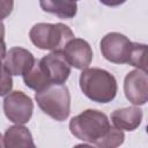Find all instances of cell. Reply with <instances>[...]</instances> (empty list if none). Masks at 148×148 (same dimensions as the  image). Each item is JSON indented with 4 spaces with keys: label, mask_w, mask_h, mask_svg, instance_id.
Returning a JSON list of instances; mask_svg holds the SVG:
<instances>
[{
    "label": "cell",
    "mask_w": 148,
    "mask_h": 148,
    "mask_svg": "<svg viewBox=\"0 0 148 148\" xmlns=\"http://www.w3.org/2000/svg\"><path fill=\"white\" fill-rule=\"evenodd\" d=\"M80 88L89 99L103 104L113 101L118 91L116 77L108 71L98 67H88L81 72Z\"/></svg>",
    "instance_id": "cell-1"
},
{
    "label": "cell",
    "mask_w": 148,
    "mask_h": 148,
    "mask_svg": "<svg viewBox=\"0 0 148 148\" xmlns=\"http://www.w3.org/2000/svg\"><path fill=\"white\" fill-rule=\"evenodd\" d=\"M111 127L106 114L99 110L88 109L69 121L71 133L79 140L95 143Z\"/></svg>",
    "instance_id": "cell-2"
},
{
    "label": "cell",
    "mask_w": 148,
    "mask_h": 148,
    "mask_svg": "<svg viewBox=\"0 0 148 148\" xmlns=\"http://www.w3.org/2000/svg\"><path fill=\"white\" fill-rule=\"evenodd\" d=\"M39 109L57 121H64L71 113V94L65 84H50L35 94Z\"/></svg>",
    "instance_id": "cell-3"
},
{
    "label": "cell",
    "mask_w": 148,
    "mask_h": 148,
    "mask_svg": "<svg viewBox=\"0 0 148 148\" xmlns=\"http://www.w3.org/2000/svg\"><path fill=\"white\" fill-rule=\"evenodd\" d=\"M31 43L40 50L62 51L74 38L71 28L64 23H36L29 32Z\"/></svg>",
    "instance_id": "cell-4"
},
{
    "label": "cell",
    "mask_w": 148,
    "mask_h": 148,
    "mask_svg": "<svg viewBox=\"0 0 148 148\" xmlns=\"http://www.w3.org/2000/svg\"><path fill=\"white\" fill-rule=\"evenodd\" d=\"M99 45L102 56L108 61L118 65L128 64L133 42L125 35L120 32H109L102 38Z\"/></svg>",
    "instance_id": "cell-5"
},
{
    "label": "cell",
    "mask_w": 148,
    "mask_h": 148,
    "mask_svg": "<svg viewBox=\"0 0 148 148\" xmlns=\"http://www.w3.org/2000/svg\"><path fill=\"white\" fill-rule=\"evenodd\" d=\"M3 112L15 125H24L32 116L34 102L23 91H12L3 99Z\"/></svg>",
    "instance_id": "cell-6"
},
{
    "label": "cell",
    "mask_w": 148,
    "mask_h": 148,
    "mask_svg": "<svg viewBox=\"0 0 148 148\" xmlns=\"http://www.w3.org/2000/svg\"><path fill=\"white\" fill-rule=\"evenodd\" d=\"M39 64L51 84H64L71 74V66L62 51H53L44 56L39 59Z\"/></svg>",
    "instance_id": "cell-7"
},
{
    "label": "cell",
    "mask_w": 148,
    "mask_h": 148,
    "mask_svg": "<svg viewBox=\"0 0 148 148\" xmlns=\"http://www.w3.org/2000/svg\"><path fill=\"white\" fill-rule=\"evenodd\" d=\"M124 92L133 105H145L148 101V75L141 69L127 73L124 80Z\"/></svg>",
    "instance_id": "cell-8"
},
{
    "label": "cell",
    "mask_w": 148,
    "mask_h": 148,
    "mask_svg": "<svg viewBox=\"0 0 148 148\" xmlns=\"http://www.w3.org/2000/svg\"><path fill=\"white\" fill-rule=\"evenodd\" d=\"M62 54L71 67L86 69L92 60V50L90 44L82 38H73L62 50Z\"/></svg>",
    "instance_id": "cell-9"
},
{
    "label": "cell",
    "mask_w": 148,
    "mask_h": 148,
    "mask_svg": "<svg viewBox=\"0 0 148 148\" xmlns=\"http://www.w3.org/2000/svg\"><path fill=\"white\" fill-rule=\"evenodd\" d=\"M3 66L10 75H24L35 64L36 59L34 54L24 47L14 46L7 51L3 59Z\"/></svg>",
    "instance_id": "cell-10"
},
{
    "label": "cell",
    "mask_w": 148,
    "mask_h": 148,
    "mask_svg": "<svg viewBox=\"0 0 148 148\" xmlns=\"http://www.w3.org/2000/svg\"><path fill=\"white\" fill-rule=\"evenodd\" d=\"M111 121L120 131H134L142 121V110L139 106L117 109L111 113Z\"/></svg>",
    "instance_id": "cell-11"
},
{
    "label": "cell",
    "mask_w": 148,
    "mask_h": 148,
    "mask_svg": "<svg viewBox=\"0 0 148 148\" xmlns=\"http://www.w3.org/2000/svg\"><path fill=\"white\" fill-rule=\"evenodd\" d=\"M3 148H37L30 131L23 125H14L2 136Z\"/></svg>",
    "instance_id": "cell-12"
},
{
    "label": "cell",
    "mask_w": 148,
    "mask_h": 148,
    "mask_svg": "<svg viewBox=\"0 0 148 148\" xmlns=\"http://www.w3.org/2000/svg\"><path fill=\"white\" fill-rule=\"evenodd\" d=\"M39 6L46 13L54 14L60 18L69 20L76 15L77 3L73 1H64V0H42L39 1Z\"/></svg>",
    "instance_id": "cell-13"
},
{
    "label": "cell",
    "mask_w": 148,
    "mask_h": 148,
    "mask_svg": "<svg viewBox=\"0 0 148 148\" xmlns=\"http://www.w3.org/2000/svg\"><path fill=\"white\" fill-rule=\"evenodd\" d=\"M22 77H23L24 84L28 88L35 90L36 92L43 90L44 88H46L47 86L51 84L49 82V80H47V77H46L43 68L40 67L39 60H36L35 64L32 65V67Z\"/></svg>",
    "instance_id": "cell-14"
},
{
    "label": "cell",
    "mask_w": 148,
    "mask_h": 148,
    "mask_svg": "<svg viewBox=\"0 0 148 148\" xmlns=\"http://www.w3.org/2000/svg\"><path fill=\"white\" fill-rule=\"evenodd\" d=\"M124 140H125L124 132L111 126L109 131L105 133V135L102 136L94 145L97 148H118L124 143Z\"/></svg>",
    "instance_id": "cell-15"
},
{
    "label": "cell",
    "mask_w": 148,
    "mask_h": 148,
    "mask_svg": "<svg viewBox=\"0 0 148 148\" xmlns=\"http://www.w3.org/2000/svg\"><path fill=\"white\" fill-rule=\"evenodd\" d=\"M146 51L147 45L141 43H133L132 52L130 56L128 65L136 67V69H141L147 72V60H146Z\"/></svg>",
    "instance_id": "cell-16"
},
{
    "label": "cell",
    "mask_w": 148,
    "mask_h": 148,
    "mask_svg": "<svg viewBox=\"0 0 148 148\" xmlns=\"http://www.w3.org/2000/svg\"><path fill=\"white\" fill-rule=\"evenodd\" d=\"M13 79L8 71L5 68L2 61H0V96H7L12 92Z\"/></svg>",
    "instance_id": "cell-17"
},
{
    "label": "cell",
    "mask_w": 148,
    "mask_h": 148,
    "mask_svg": "<svg viewBox=\"0 0 148 148\" xmlns=\"http://www.w3.org/2000/svg\"><path fill=\"white\" fill-rule=\"evenodd\" d=\"M13 8H14V2L12 0H0V21L9 16Z\"/></svg>",
    "instance_id": "cell-18"
},
{
    "label": "cell",
    "mask_w": 148,
    "mask_h": 148,
    "mask_svg": "<svg viewBox=\"0 0 148 148\" xmlns=\"http://www.w3.org/2000/svg\"><path fill=\"white\" fill-rule=\"evenodd\" d=\"M7 54V47H6V43L3 39H0V61H2L5 59Z\"/></svg>",
    "instance_id": "cell-19"
},
{
    "label": "cell",
    "mask_w": 148,
    "mask_h": 148,
    "mask_svg": "<svg viewBox=\"0 0 148 148\" xmlns=\"http://www.w3.org/2000/svg\"><path fill=\"white\" fill-rule=\"evenodd\" d=\"M5 38V24L2 23V21H0V39Z\"/></svg>",
    "instance_id": "cell-20"
},
{
    "label": "cell",
    "mask_w": 148,
    "mask_h": 148,
    "mask_svg": "<svg viewBox=\"0 0 148 148\" xmlns=\"http://www.w3.org/2000/svg\"><path fill=\"white\" fill-rule=\"evenodd\" d=\"M73 148H95L90 145H87V143H79V145H75Z\"/></svg>",
    "instance_id": "cell-21"
},
{
    "label": "cell",
    "mask_w": 148,
    "mask_h": 148,
    "mask_svg": "<svg viewBox=\"0 0 148 148\" xmlns=\"http://www.w3.org/2000/svg\"><path fill=\"white\" fill-rule=\"evenodd\" d=\"M0 148H3V145H2V135L0 133Z\"/></svg>",
    "instance_id": "cell-22"
}]
</instances>
